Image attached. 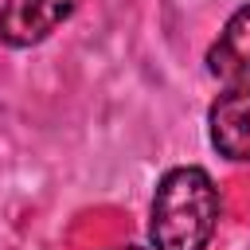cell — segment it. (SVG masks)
Returning a JSON list of instances; mask_svg holds the SVG:
<instances>
[{
    "instance_id": "obj_4",
    "label": "cell",
    "mask_w": 250,
    "mask_h": 250,
    "mask_svg": "<svg viewBox=\"0 0 250 250\" xmlns=\"http://www.w3.org/2000/svg\"><path fill=\"white\" fill-rule=\"evenodd\" d=\"M207 70L223 82H246L250 78V4L238 8L219 39L207 51Z\"/></svg>"
},
{
    "instance_id": "obj_1",
    "label": "cell",
    "mask_w": 250,
    "mask_h": 250,
    "mask_svg": "<svg viewBox=\"0 0 250 250\" xmlns=\"http://www.w3.org/2000/svg\"><path fill=\"white\" fill-rule=\"evenodd\" d=\"M219 211H223L219 188L203 168L188 164V168L164 172L152 195V223H148L152 246L156 250H203L215 234Z\"/></svg>"
},
{
    "instance_id": "obj_3",
    "label": "cell",
    "mask_w": 250,
    "mask_h": 250,
    "mask_svg": "<svg viewBox=\"0 0 250 250\" xmlns=\"http://www.w3.org/2000/svg\"><path fill=\"white\" fill-rule=\"evenodd\" d=\"M211 145L227 160H250V82L227 90L211 105Z\"/></svg>"
},
{
    "instance_id": "obj_2",
    "label": "cell",
    "mask_w": 250,
    "mask_h": 250,
    "mask_svg": "<svg viewBox=\"0 0 250 250\" xmlns=\"http://www.w3.org/2000/svg\"><path fill=\"white\" fill-rule=\"evenodd\" d=\"M74 8H78V0H4L0 39L8 47H35L59 23H66Z\"/></svg>"
},
{
    "instance_id": "obj_5",
    "label": "cell",
    "mask_w": 250,
    "mask_h": 250,
    "mask_svg": "<svg viewBox=\"0 0 250 250\" xmlns=\"http://www.w3.org/2000/svg\"><path fill=\"white\" fill-rule=\"evenodd\" d=\"M117 250H145V246H117Z\"/></svg>"
}]
</instances>
